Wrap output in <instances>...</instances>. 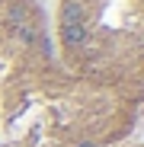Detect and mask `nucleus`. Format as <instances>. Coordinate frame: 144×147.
<instances>
[{
  "label": "nucleus",
  "mask_w": 144,
  "mask_h": 147,
  "mask_svg": "<svg viewBox=\"0 0 144 147\" xmlns=\"http://www.w3.org/2000/svg\"><path fill=\"white\" fill-rule=\"evenodd\" d=\"M51 29L74 74L144 106V0H58Z\"/></svg>",
  "instance_id": "1"
},
{
  "label": "nucleus",
  "mask_w": 144,
  "mask_h": 147,
  "mask_svg": "<svg viewBox=\"0 0 144 147\" xmlns=\"http://www.w3.org/2000/svg\"><path fill=\"white\" fill-rule=\"evenodd\" d=\"M115 147H144V138H128V141H122V144H115Z\"/></svg>",
  "instance_id": "2"
}]
</instances>
